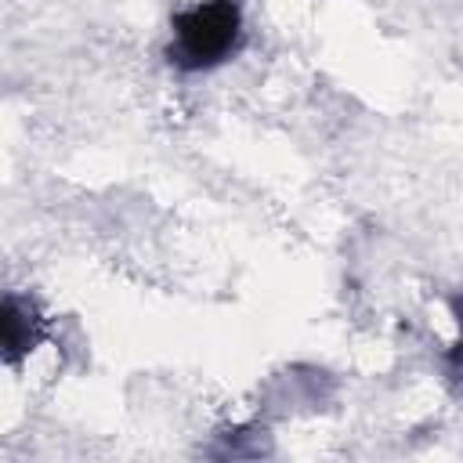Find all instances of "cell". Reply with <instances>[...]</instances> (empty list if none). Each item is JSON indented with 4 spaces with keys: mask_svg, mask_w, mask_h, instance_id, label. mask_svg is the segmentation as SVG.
Here are the masks:
<instances>
[{
    "mask_svg": "<svg viewBox=\"0 0 463 463\" xmlns=\"http://www.w3.org/2000/svg\"><path fill=\"white\" fill-rule=\"evenodd\" d=\"M449 362H452V373H459V376H463V304H459V340H456V347H452Z\"/></svg>",
    "mask_w": 463,
    "mask_h": 463,
    "instance_id": "3",
    "label": "cell"
},
{
    "mask_svg": "<svg viewBox=\"0 0 463 463\" xmlns=\"http://www.w3.org/2000/svg\"><path fill=\"white\" fill-rule=\"evenodd\" d=\"M36 344V318L25 304H18L14 297L4 300V347L7 358H14L18 351H29Z\"/></svg>",
    "mask_w": 463,
    "mask_h": 463,
    "instance_id": "2",
    "label": "cell"
},
{
    "mask_svg": "<svg viewBox=\"0 0 463 463\" xmlns=\"http://www.w3.org/2000/svg\"><path fill=\"white\" fill-rule=\"evenodd\" d=\"M170 61L203 72L228 61L242 36V7L239 0H199L174 14L170 22Z\"/></svg>",
    "mask_w": 463,
    "mask_h": 463,
    "instance_id": "1",
    "label": "cell"
}]
</instances>
